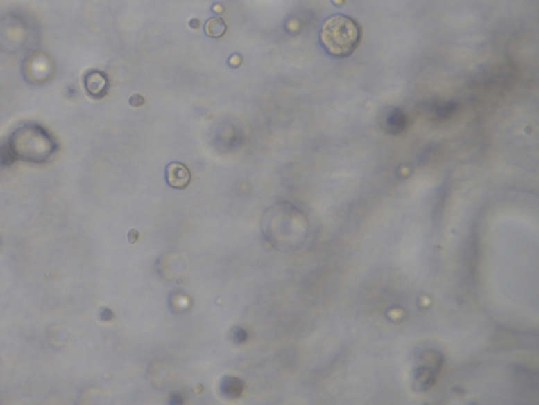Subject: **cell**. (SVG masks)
Instances as JSON below:
<instances>
[{"label":"cell","mask_w":539,"mask_h":405,"mask_svg":"<svg viewBox=\"0 0 539 405\" xmlns=\"http://www.w3.org/2000/svg\"><path fill=\"white\" fill-rule=\"evenodd\" d=\"M13 162L16 160L42 165L58 150L52 134L37 123H26L18 127L3 143Z\"/></svg>","instance_id":"obj_1"},{"label":"cell","mask_w":539,"mask_h":405,"mask_svg":"<svg viewBox=\"0 0 539 405\" xmlns=\"http://www.w3.org/2000/svg\"><path fill=\"white\" fill-rule=\"evenodd\" d=\"M361 26L348 16H331L323 22L321 28V44L335 57L351 55L361 42Z\"/></svg>","instance_id":"obj_2"},{"label":"cell","mask_w":539,"mask_h":405,"mask_svg":"<svg viewBox=\"0 0 539 405\" xmlns=\"http://www.w3.org/2000/svg\"><path fill=\"white\" fill-rule=\"evenodd\" d=\"M83 86L89 96L101 99L105 97L109 91V78L103 71L89 70L83 76Z\"/></svg>","instance_id":"obj_3"},{"label":"cell","mask_w":539,"mask_h":405,"mask_svg":"<svg viewBox=\"0 0 539 405\" xmlns=\"http://www.w3.org/2000/svg\"><path fill=\"white\" fill-rule=\"evenodd\" d=\"M166 181L174 188H185L191 181V174L188 168L180 162H172L166 167Z\"/></svg>","instance_id":"obj_4"},{"label":"cell","mask_w":539,"mask_h":405,"mask_svg":"<svg viewBox=\"0 0 539 405\" xmlns=\"http://www.w3.org/2000/svg\"><path fill=\"white\" fill-rule=\"evenodd\" d=\"M205 31L209 37L219 38L227 31V26L221 18H211L205 24Z\"/></svg>","instance_id":"obj_5"},{"label":"cell","mask_w":539,"mask_h":405,"mask_svg":"<svg viewBox=\"0 0 539 405\" xmlns=\"http://www.w3.org/2000/svg\"><path fill=\"white\" fill-rule=\"evenodd\" d=\"M130 103H131L133 107H140V105H142L144 103V97L140 96V95H133V96L130 98Z\"/></svg>","instance_id":"obj_6"},{"label":"cell","mask_w":539,"mask_h":405,"mask_svg":"<svg viewBox=\"0 0 539 405\" xmlns=\"http://www.w3.org/2000/svg\"><path fill=\"white\" fill-rule=\"evenodd\" d=\"M233 337V339L235 340V341L243 342L245 341L247 335H246V333L243 330L237 329V331L234 332Z\"/></svg>","instance_id":"obj_7"},{"label":"cell","mask_w":539,"mask_h":405,"mask_svg":"<svg viewBox=\"0 0 539 405\" xmlns=\"http://www.w3.org/2000/svg\"><path fill=\"white\" fill-rule=\"evenodd\" d=\"M101 319L108 321V320H111L112 318H113V314H112V312L110 311V309H103V313L101 314Z\"/></svg>","instance_id":"obj_8"},{"label":"cell","mask_w":539,"mask_h":405,"mask_svg":"<svg viewBox=\"0 0 539 405\" xmlns=\"http://www.w3.org/2000/svg\"><path fill=\"white\" fill-rule=\"evenodd\" d=\"M133 234L134 235H132V232H129V238H131V237H132V239H130V240H129L130 242H131V243L135 242L136 239H137V237H138V233L136 232V231H134Z\"/></svg>","instance_id":"obj_9"},{"label":"cell","mask_w":539,"mask_h":405,"mask_svg":"<svg viewBox=\"0 0 539 405\" xmlns=\"http://www.w3.org/2000/svg\"><path fill=\"white\" fill-rule=\"evenodd\" d=\"M196 19H193V21L191 22L190 26H192L193 29H196L197 26H199V24H194V22H196Z\"/></svg>","instance_id":"obj_10"}]
</instances>
